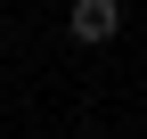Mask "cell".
<instances>
[{
	"instance_id": "6da1fadb",
	"label": "cell",
	"mask_w": 147,
	"mask_h": 139,
	"mask_svg": "<svg viewBox=\"0 0 147 139\" xmlns=\"http://www.w3.org/2000/svg\"><path fill=\"white\" fill-rule=\"evenodd\" d=\"M65 33H74V49H106L123 33V0H74L65 8Z\"/></svg>"
}]
</instances>
